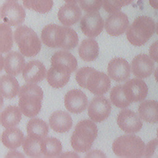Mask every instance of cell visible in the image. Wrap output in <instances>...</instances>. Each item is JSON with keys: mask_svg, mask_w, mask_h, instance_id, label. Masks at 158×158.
<instances>
[{"mask_svg": "<svg viewBox=\"0 0 158 158\" xmlns=\"http://www.w3.org/2000/svg\"><path fill=\"white\" fill-rule=\"evenodd\" d=\"M41 38L45 45L52 48L70 50L78 44V35L73 28L56 24L46 25L42 30Z\"/></svg>", "mask_w": 158, "mask_h": 158, "instance_id": "6da1fadb", "label": "cell"}, {"mask_svg": "<svg viewBox=\"0 0 158 158\" xmlns=\"http://www.w3.org/2000/svg\"><path fill=\"white\" fill-rule=\"evenodd\" d=\"M75 79L81 87L95 95H102L110 88V80L106 73L89 67L80 69L76 73Z\"/></svg>", "mask_w": 158, "mask_h": 158, "instance_id": "7a4b0ae2", "label": "cell"}, {"mask_svg": "<svg viewBox=\"0 0 158 158\" xmlns=\"http://www.w3.org/2000/svg\"><path fill=\"white\" fill-rule=\"evenodd\" d=\"M19 98V106L25 116L33 117L39 114L43 98V91L39 86L31 83L25 84L20 88Z\"/></svg>", "mask_w": 158, "mask_h": 158, "instance_id": "3957f363", "label": "cell"}, {"mask_svg": "<svg viewBox=\"0 0 158 158\" xmlns=\"http://www.w3.org/2000/svg\"><path fill=\"white\" fill-rule=\"evenodd\" d=\"M96 125L88 119L79 122L75 126L71 136V145L78 152H86L89 151L98 136Z\"/></svg>", "mask_w": 158, "mask_h": 158, "instance_id": "277c9868", "label": "cell"}, {"mask_svg": "<svg viewBox=\"0 0 158 158\" xmlns=\"http://www.w3.org/2000/svg\"><path fill=\"white\" fill-rule=\"evenodd\" d=\"M155 31L156 24L154 20L148 16L140 15L127 28L126 35L131 44L140 46L151 38Z\"/></svg>", "mask_w": 158, "mask_h": 158, "instance_id": "5b68a950", "label": "cell"}, {"mask_svg": "<svg viewBox=\"0 0 158 158\" xmlns=\"http://www.w3.org/2000/svg\"><path fill=\"white\" fill-rule=\"evenodd\" d=\"M145 144L135 135H125L114 140L112 143L114 153L118 157H140L144 156Z\"/></svg>", "mask_w": 158, "mask_h": 158, "instance_id": "8992f818", "label": "cell"}, {"mask_svg": "<svg viewBox=\"0 0 158 158\" xmlns=\"http://www.w3.org/2000/svg\"><path fill=\"white\" fill-rule=\"evenodd\" d=\"M14 40L20 52L26 57H33L41 50V43L37 34L30 27L22 25L16 28Z\"/></svg>", "mask_w": 158, "mask_h": 158, "instance_id": "52a82bcc", "label": "cell"}, {"mask_svg": "<svg viewBox=\"0 0 158 158\" xmlns=\"http://www.w3.org/2000/svg\"><path fill=\"white\" fill-rule=\"evenodd\" d=\"M25 11L23 7L14 1H9L2 4L1 16L4 23L10 26L21 25L25 19Z\"/></svg>", "mask_w": 158, "mask_h": 158, "instance_id": "ba28073f", "label": "cell"}, {"mask_svg": "<svg viewBox=\"0 0 158 158\" xmlns=\"http://www.w3.org/2000/svg\"><path fill=\"white\" fill-rule=\"evenodd\" d=\"M123 91L131 103L136 102L143 101L146 98L148 88L143 80L135 78L128 80L123 85Z\"/></svg>", "mask_w": 158, "mask_h": 158, "instance_id": "9c48e42d", "label": "cell"}, {"mask_svg": "<svg viewBox=\"0 0 158 158\" xmlns=\"http://www.w3.org/2000/svg\"><path fill=\"white\" fill-rule=\"evenodd\" d=\"M51 67L56 71L71 74L77 68V60L75 56L65 51H59L51 57Z\"/></svg>", "mask_w": 158, "mask_h": 158, "instance_id": "30bf717a", "label": "cell"}, {"mask_svg": "<svg viewBox=\"0 0 158 158\" xmlns=\"http://www.w3.org/2000/svg\"><path fill=\"white\" fill-rule=\"evenodd\" d=\"M117 122L119 128L127 133H137L143 126L139 115L128 109H124L119 112Z\"/></svg>", "mask_w": 158, "mask_h": 158, "instance_id": "8fae6325", "label": "cell"}, {"mask_svg": "<svg viewBox=\"0 0 158 158\" xmlns=\"http://www.w3.org/2000/svg\"><path fill=\"white\" fill-rule=\"evenodd\" d=\"M80 25L84 35L90 38H94L102 31L104 20L99 12H89L83 16Z\"/></svg>", "mask_w": 158, "mask_h": 158, "instance_id": "7c38bea8", "label": "cell"}, {"mask_svg": "<svg viewBox=\"0 0 158 158\" xmlns=\"http://www.w3.org/2000/svg\"><path fill=\"white\" fill-rule=\"evenodd\" d=\"M111 112V104L104 96H98L91 101L88 114L89 118L95 122H101L108 118Z\"/></svg>", "mask_w": 158, "mask_h": 158, "instance_id": "4fadbf2b", "label": "cell"}, {"mask_svg": "<svg viewBox=\"0 0 158 158\" xmlns=\"http://www.w3.org/2000/svg\"><path fill=\"white\" fill-rule=\"evenodd\" d=\"M129 20L127 15L119 10L107 17L106 20L105 29L109 35L118 36L127 30Z\"/></svg>", "mask_w": 158, "mask_h": 158, "instance_id": "5bb4252c", "label": "cell"}, {"mask_svg": "<svg viewBox=\"0 0 158 158\" xmlns=\"http://www.w3.org/2000/svg\"><path fill=\"white\" fill-rule=\"evenodd\" d=\"M88 101L85 94L78 89L69 91L64 97V104L68 111L73 114H80L84 111Z\"/></svg>", "mask_w": 158, "mask_h": 158, "instance_id": "9a60e30c", "label": "cell"}, {"mask_svg": "<svg viewBox=\"0 0 158 158\" xmlns=\"http://www.w3.org/2000/svg\"><path fill=\"white\" fill-rule=\"evenodd\" d=\"M107 73L113 80L117 82L123 81L130 76V64L125 59L114 58L108 64Z\"/></svg>", "mask_w": 158, "mask_h": 158, "instance_id": "2e32d148", "label": "cell"}, {"mask_svg": "<svg viewBox=\"0 0 158 158\" xmlns=\"http://www.w3.org/2000/svg\"><path fill=\"white\" fill-rule=\"evenodd\" d=\"M154 70V62L147 54H140L134 57L131 62V71L139 78L149 77Z\"/></svg>", "mask_w": 158, "mask_h": 158, "instance_id": "e0dca14e", "label": "cell"}, {"mask_svg": "<svg viewBox=\"0 0 158 158\" xmlns=\"http://www.w3.org/2000/svg\"><path fill=\"white\" fill-rule=\"evenodd\" d=\"M46 73L44 65L40 60H35L28 62L22 70V76L27 83H37L43 80Z\"/></svg>", "mask_w": 158, "mask_h": 158, "instance_id": "ac0fdd59", "label": "cell"}, {"mask_svg": "<svg viewBox=\"0 0 158 158\" xmlns=\"http://www.w3.org/2000/svg\"><path fill=\"white\" fill-rule=\"evenodd\" d=\"M81 16V10L76 4L67 3L59 9L58 19L64 26H71L76 23Z\"/></svg>", "mask_w": 158, "mask_h": 158, "instance_id": "d6986e66", "label": "cell"}, {"mask_svg": "<svg viewBox=\"0 0 158 158\" xmlns=\"http://www.w3.org/2000/svg\"><path fill=\"white\" fill-rule=\"evenodd\" d=\"M50 127L56 132L65 133L72 127V118L69 114L62 110L53 112L49 119Z\"/></svg>", "mask_w": 158, "mask_h": 158, "instance_id": "ffe728a7", "label": "cell"}, {"mask_svg": "<svg viewBox=\"0 0 158 158\" xmlns=\"http://www.w3.org/2000/svg\"><path fill=\"white\" fill-rule=\"evenodd\" d=\"M25 63V59L20 53L17 51H11L7 54L4 59V69L7 73L16 76L23 70Z\"/></svg>", "mask_w": 158, "mask_h": 158, "instance_id": "44dd1931", "label": "cell"}, {"mask_svg": "<svg viewBox=\"0 0 158 158\" xmlns=\"http://www.w3.org/2000/svg\"><path fill=\"white\" fill-rule=\"evenodd\" d=\"M140 118L146 122L151 123H158V101L146 100L138 107Z\"/></svg>", "mask_w": 158, "mask_h": 158, "instance_id": "7402d4cb", "label": "cell"}, {"mask_svg": "<svg viewBox=\"0 0 158 158\" xmlns=\"http://www.w3.org/2000/svg\"><path fill=\"white\" fill-rule=\"evenodd\" d=\"M1 141L7 148L15 149L20 147L23 143L24 135L18 128H7L2 133Z\"/></svg>", "mask_w": 158, "mask_h": 158, "instance_id": "603a6c76", "label": "cell"}, {"mask_svg": "<svg viewBox=\"0 0 158 158\" xmlns=\"http://www.w3.org/2000/svg\"><path fill=\"white\" fill-rule=\"evenodd\" d=\"M99 51L98 43L92 38L83 40L78 48V54L80 58L87 62L95 60L99 55Z\"/></svg>", "mask_w": 158, "mask_h": 158, "instance_id": "cb8c5ba5", "label": "cell"}, {"mask_svg": "<svg viewBox=\"0 0 158 158\" xmlns=\"http://www.w3.org/2000/svg\"><path fill=\"white\" fill-rule=\"evenodd\" d=\"M0 89L1 96L10 99L18 94L20 86L16 78L11 75H4L1 77Z\"/></svg>", "mask_w": 158, "mask_h": 158, "instance_id": "d4e9b609", "label": "cell"}, {"mask_svg": "<svg viewBox=\"0 0 158 158\" xmlns=\"http://www.w3.org/2000/svg\"><path fill=\"white\" fill-rule=\"evenodd\" d=\"M22 118V112L15 106H9L6 107L1 114V123L6 128L17 125Z\"/></svg>", "mask_w": 158, "mask_h": 158, "instance_id": "484cf974", "label": "cell"}, {"mask_svg": "<svg viewBox=\"0 0 158 158\" xmlns=\"http://www.w3.org/2000/svg\"><path fill=\"white\" fill-rule=\"evenodd\" d=\"M27 131L28 136L43 139L48 134L49 127L42 119L33 118L27 123Z\"/></svg>", "mask_w": 158, "mask_h": 158, "instance_id": "4316f807", "label": "cell"}, {"mask_svg": "<svg viewBox=\"0 0 158 158\" xmlns=\"http://www.w3.org/2000/svg\"><path fill=\"white\" fill-rule=\"evenodd\" d=\"M62 144L60 141L54 137H47L42 139L41 151L46 157L60 156L62 152Z\"/></svg>", "mask_w": 158, "mask_h": 158, "instance_id": "83f0119b", "label": "cell"}, {"mask_svg": "<svg viewBox=\"0 0 158 158\" xmlns=\"http://www.w3.org/2000/svg\"><path fill=\"white\" fill-rule=\"evenodd\" d=\"M42 139L28 135L22 143L23 149L25 154L30 157H41L43 155L41 151Z\"/></svg>", "mask_w": 158, "mask_h": 158, "instance_id": "f1b7e54d", "label": "cell"}, {"mask_svg": "<svg viewBox=\"0 0 158 158\" xmlns=\"http://www.w3.org/2000/svg\"><path fill=\"white\" fill-rule=\"evenodd\" d=\"M70 74L60 73L54 70L52 67L48 70L46 79L52 88H60L64 87L69 81Z\"/></svg>", "mask_w": 158, "mask_h": 158, "instance_id": "f546056e", "label": "cell"}, {"mask_svg": "<svg viewBox=\"0 0 158 158\" xmlns=\"http://www.w3.org/2000/svg\"><path fill=\"white\" fill-rule=\"evenodd\" d=\"M1 52L6 53L9 52L13 46L12 31L8 24L4 23L1 24Z\"/></svg>", "mask_w": 158, "mask_h": 158, "instance_id": "4dcf8cb0", "label": "cell"}, {"mask_svg": "<svg viewBox=\"0 0 158 158\" xmlns=\"http://www.w3.org/2000/svg\"><path fill=\"white\" fill-rule=\"evenodd\" d=\"M24 7L40 14L49 12L53 6V0H23Z\"/></svg>", "mask_w": 158, "mask_h": 158, "instance_id": "1f68e13d", "label": "cell"}, {"mask_svg": "<svg viewBox=\"0 0 158 158\" xmlns=\"http://www.w3.org/2000/svg\"><path fill=\"white\" fill-rule=\"evenodd\" d=\"M110 99L112 103L118 108H126L131 102L127 99L123 91V85L114 86L110 91Z\"/></svg>", "mask_w": 158, "mask_h": 158, "instance_id": "d6a6232c", "label": "cell"}, {"mask_svg": "<svg viewBox=\"0 0 158 158\" xmlns=\"http://www.w3.org/2000/svg\"><path fill=\"white\" fill-rule=\"evenodd\" d=\"M133 0H103L102 7L108 13L119 11L122 7L131 4Z\"/></svg>", "mask_w": 158, "mask_h": 158, "instance_id": "836d02e7", "label": "cell"}, {"mask_svg": "<svg viewBox=\"0 0 158 158\" xmlns=\"http://www.w3.org/2000/svg\"><path fill=\"white\" fill-rule=\"evenodd\" d=\"M103 0H80L79 4L84 11L89 12H98L102 6Z\"/></svg>", "mask_w": 158, "mask_h": 158, "instance_id": "e575fe53", "label": "cell"}, {"mask_svg": "<svg viewBox=\"0 0 158 158\" xmlns=\"http://www.w3.org/2000/svg\"><path fill=\"white\" fill-rule=\"evenodd\" d=\"M144 157H158V138L150 141L145 148Z\"/></svg>", "mask_w": 158, "mask_h": 158, "instance_id": "d590c367", "label": "cell"}, {"mask_svg": "<svg viewBox=\"0 0 158 158\" xmlns=\"http://www.w3.org/2000/svg\"><path fill=\"white\" fill-rule=\"evenodd\" d=\"M149 53L151 58L158 62V40L153 43L149 47Z\"/></svg>", "mask_w": 158, "mask_h": 158, "instance_id": "8d00e7d4", "label": "cell"}, {"mask_svg": "<svg viewBox=\"0 0 158 158\" xmlns=\"http://www.w3.org/2000/svg\"><path fill=\"white\" fill-rule=\"evenodd\" d=\"M86 157H106V156L101 151L94 150L88 153Z\"/></svg>", "mask_w": 158, "mask_h": 158, "instance_id": "74e56055", "label": "cell"}, {"mask_svg": "<svg viewBox=\"0 0 158 158\" xmlns=\"http://www.w3.org/2000/svg\"><path fill=\"white\" fill-rule=\"evenodd\" d=\"M25 157V156L23 155L21 152H19L17 151H10V152H9L8 154L6 156V157Z\"/></svg>", "mask_w": 158, "mask_h": 158, "instance_id": "f35d334b", "label": "cell"}, {"mask_svg": "<svg viewBox=\"0 0 158 158\" xmlns=\"http://www.w3.org/2000/svg\"><path fill=\"white\" fill-rule=\"evenodd\" d=\"M149 2L152 7L158 10V0H149Z\"/></svg>", "mask_w": 158, "mask_h": 158, "instance_id": "ab89813d", "label": "cell"}, {"mask_svg": "<svg viewBox=\"0 0 158 158\" xmlns=\"http://www.w3.org/2000/svg\"><path fill=\"white\" fill-rule=\"evenodd\" d=\"M59 157H79V156L75 152H65L64 154L60 155Z\"/></svg>", "mask_w": 158, "mask_h": 158, "instance_id": "60d3db41", "label": "cell"}, {"mask_svg": "<svg viewBox=\"0 0 158 158\" xmlns=\"http://www.w3.org/2000/svg\"><path fill=\"white\" fill-rule=\"evenodd\" d=\"M154 77L156 79V81L158 83V67L154 71Z\"/></svg>", "mask_w": 158, "mask_h": 158, "instance_id": "b9f144b4", "label": "cell"}, {"mask_svg": "<svg viewBox=\"0 0 158 158\" xmlns=\"http://www.w3.org/2000/svg\"><path fill=\"white\" fill-rule=\"evenodd\" d=\"M80 0H64L67 3H72V4H77L79 2Z\"/></svg>", "mask_w": 158, "mask_h": 158, "instance_id": "7bdbcfd3", "label": "cell"}, {"mask_svg": "<svg viewBox=\"0 0 158 158\" xmlns=\"http://www.w3.org/2000/svg\"><path fill=\"white\" fill-rule=\"evenodd\" d=\"M156 31L157 35H158V22H157V23L156 24Z\"/></svg>", "mask_w": 158, "mask_h": 158, "instance_id": "ee69618b", "label": "cell"}, {"mask_svg": "<svg viewBox=\"0 0 158 158\" xmlns=\"http://www.w3.org/2000/svg\"><path fill=\"white\" fill-rule=\"evenodd\" d=\"M157 137L158 138V127H157Z\"/></svg>", "mask_w": 158, "mask_h": 158, "instance_id": "f6af8a7d", "label": "cell"}, {"mask_svg": "<svg viewBox=\"0 0 158 158\" xmlns=\"http://www.w3.org/2000/svg\"><path fill=\"white\" fill-rule=\"evenodd\" d=\"M8 1H18V0H7Z\"/></svg>", "mask_w": 158, "mask_h": 158, "instance_id": "bcb514c9", "label": "cell"}]
</instances>
